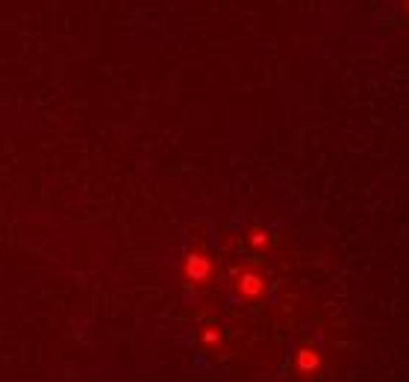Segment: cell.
<instances>
[{"mask_svg":"<svg viewBox=\"0 0 409 382\" xmlns=\"http://www.w3.org/2000/svg\"><path fill=\"white\" fill-rule=\"evenodd\" d=\"M236 291H239V297H244V300H256V297H263V291H265V279L259 274H253V271L241 274Z\"/></svg>","mask_w":409,"mask_h":382,"instance_id":"obj_1","label":"cell"},{"mask_svg":"<svg viewBox=\"0 0 409 382\" xmlns=\"http://www.w3.org/2000/svg\"><path fill=\"white\" fill-rule=\"evenodd\" d=\"M186 279H191V282H203L206 276H209V259L206 256H201V253H191L189 259H186Z\"/></svg>","mask_w":409,"mask_h":382,"instance_id":"obj_2","label":"cell"},{"mask_svg":"<svg viewBox=\"0 0 409 382\" xmlns=\"http://www.w3.org/2000/svg\"><path fill=\"white\" fill-rule=\"evenodd\" d=\"M318 364H321V356L315 350H309V347H303V350L298 353V371L313 374V371H318Z\"/></svg>","mask_w":409,"mask_h":382,"instance_id":"obj_3","label":"cell"},{"mask_svg":"<svg viewBox=\"0 0 409 382\" xmlns=\"http://www.w3.org/2000/svg\"><path fill=\"white\" fill-rule=\"evenodd\" d=\"M253 247H263V244H268V236H265V232L263 229H256V232H251V238H248Z\"/></svg>","mask_w":409,"mask_h":382,"instance_id":"obj_4","label":"cell"}]
</instances>
